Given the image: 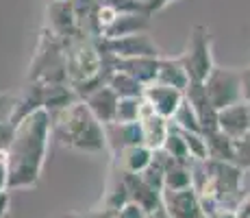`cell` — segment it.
<instances>
[{
	"label": "cell",
	"mask_w": 250,
	"mask_h": 218,
	"mask_svg": "<svg viewBox=\"0 0 250 218\" xmlns=\"http://www.w3.org/2000/svg\"><path fill=\"white\" fill-rule=\"evenodd\" d=\"M52 135L50 114L40 107L22 118L13 129V138L7 146L9 186L7 190H26L42 177Z\"/></svg>",
	"instance_id": "obj_1"
},
{
	"label": "cell",
	"mask_w": 250,
	"mask_h": 218,
	"mask_svg": "<svg viewBox=\"0 0 250 218\" xmlns=\"http://www.w3.org/2000/svg\"><path fill=\"white\" fill-rule=\"evenodd\" d=\"M244 168L218 159H191V186L209 216L235 212L244 198Z\"/></svg>",
	"instance_id": "obj_2"
},
{
	"label": "cell",
	"mask_w": 250,
	"mask_h": 218,
	"mask_svg": "<svg viewBox=\"0 0 250 218\" xmlns=\"http://www.w3.org/2000/svg\"><path fill=\"white\" fill-rule=\"evenodd\" d=\"M52 135L63 146L79 153H103L107 151V138H104V124L96 120V116L89 111L85 100L76 98L68 107L52 111Z\"/></svg>",
	"instance_id": "obj_3"
},
{
	"label": "cell",
	"mask_w": 250,
	"mask_h": 218,
	"mask_svg": "<svg viewBox=\"0 0 250 218\" xmlns=\"http://www.w3.org/2000/svg\"><path fill=\"white\" fill-rule=\"evenodd\" d=\"M65 76L79 98L107 81V68L96 37L76 33L65 42Z\"/></svg>",
	"instance_id": "obj_4"
},
{
	"label": "cell",
	"mask_w": 250,
	"mask_h": 218,
	"mask_svg": "<svg viewBox=\"0 0 250 218\" xmlns=\"http://www.w3.org/2000/svg\"><path fill=\"white\" fill-rule=\"evenodd\" d=\"M181 61L187 70L191 83H203L211 70H213V42H211V33L205 24H196L191 28L189 37H187V46L183 50Z\"/></svg>",
	"instance_id": "obj_5"
},
{
	"label": "cell",
	"mask_w": 250,
	"mask_h": 218,
	"mask_svg": "<svg viewBox=\"0 0 250 218\" xmlns=\"http://www.w3.org/2000/svg\"><path fill=\"white\" fill-rule=\"evenodd\" d=\"M205 92L209 96L211 105L215 109H224L229 105H235L242 100V87H239V70L235 68H220L213 66V70L203 81Z\"/></svg>",
	"instance_id": "obj_6"
},
{
	"label": "cell",
	"mask_w": 250,
	"mask_h": 218,
	"mask_svg": "<svg viewBox=\"0 0 250 218\" xmlns=\"http://www.w3.org/2000/svg\"><path fill=\"white\" fill-rule=\"evenodd\" d=\"M98 48L104 57L111 59H128V57H159V46L150 37V33H135V35H124L104 40L96 37Z\"/></svg>",
	"instance_id": "obj_7"
},
{
	"label": "cell",
	"mask_w": 250,
	"mask_h": 218,
	"mask_svg": "<svg viewBox=\"0 0 250 218\" xmlns=\"http://www.w3.org/2000/svg\"><path fill=\"white\" fill-rule=\"evenodd\" d=\"M137 124H139V131H142V144H146L150 151H161L163 142L167 138V131H170V120L157 114L144 100V96H142V105H139Z\"/></svg>",
	"instance_id": "obj_8"
},
{
	"label": "cell",
	"mask_w": 250,
	"mask_h": 218,
	"mask_svg": "<svg viewBox=\"0 0 250 218\" xmlns=\"http://www.w3.org/2000/svg\"><path fill=\"white\" fill-rule=\"evenodd\" d=\"M104 68L107 70H122L126 74H131L133 79H137L144 87L155 83L157 79V64H159V57H128V59H111V57H104Z\"/></svg>",
	"instance_id": "obj_9"
},
{
	"label": "cell",
	"mask_w": 250,
	"mask_h": 218,
	"mask_svg": "<svg viewBox=\"0 0 250 218\" xmlns=\"http://www.w3.org/2000/svg\"><path fill=\"white\" fill-rule=\"evenodd\" d=\"M142 96L159 116L172 120V116L176 114V109L181 107L183 98H185V92L174 90V87H167V85H161V83H150V85L144 87Z\"/></svg>",
	"instance_id": "obj_10"
},
{
	"label": "cell",
	"mask_w": 250,
	"mask_h": 218,
	"mask_svg": "<svg viewBox=\"0 0 250 218\" xmlns=\"http://www.w3.org/2000/svg\"><path fill=\"white\" fill-rule=\"evenodd\" d=\"M185 100L189 103V107L194 109L196 118H198L200 127H203V135L209 133V131L218 129V109L211 105L203 83H189L187 85Z\"/></svg>",
	"instance_id": "obj_11"
},
{
	"label": "cell",
	"mask_w": 250,
	"mask_h": 218,
	"mask_svg": "<svg viewBox=\"0 0 250 218\" xmlns=\"http://www.w3.org/2000/svg\"><path fill=\"white\" fill-rule=\"evenodd\" d=\"M46 28L63 42L72 40L76 33H81L72 2H48V26Z\"/></svg>",
	"instance_id": "obj_12"
},
{
	"label": "cell",
	"mask_w": 250,
	"mask_h": 218,
	"mask_svg": "<svg viewBox=\"0 0 250 218\" xmlns=\"http://www.w3.org/2000/svg\"><path fill=\"white\" fill-rule=\"evenodd\" d=\"M81 100H85V105L89 107V111L96 116V120L103 124H109L115 120V107H118V94L109 87L107 83L94 87Z\"/></svg>",
	"instance_id": "obj_13"
},
{
	"label": "cell",
	"mask_w": 250,
	"mask_h": 218,
	"mask_svg": "<svg viewBox=\"0 0 250 218\" xmlns=\"http://www.w3.org/2000/svg\"><path fill=\"white\" fill-rule=\"evenodd\" d=\"M152 28V16L144 11L135 13H118L115 20L103 31L104 40H113V37H124V35H135V33H150Z\"/></svg>",
	"instance_id": "obj_14"
},
{
	"label": "cell",
	"mask_w": 250,
	"mask_h": 218,
	"mask_svg": "<svg viewBox=\"0 0 250 218\" xmlns=\"http://www.w3.org/2000/svg\"><path fill=\"white\" fill-rule=\"evenodd\" d=\"M218 131L229 135L230 140H239L250 131L248 105L244 100L235 105H229L224 109H218Z\"/></svg>",
	"instance_id": "obj_15"
},
{
	"label": "cell",
	"mask_w": 250,
	"mask_h": 218,
	"mask_svg": "<svg viewBox=\"0 0 250 218\" xmlns=\"http://www.w3.org/2000/svg\"><path fill=\"white\" fill-rule=\"evenodd\" d=\"M122 179H124V183H126L128 201L139 205L144 212H152L161 205V192H157L155 188H150L139 174L122 172Z\"/></svg>",
	"instance_id": "obj_16"
},
{
	"label": "cell",
	"mask_w": 250,
	"mask_h": 218,
	"mask_svg": "<svg viewBox=\"0 0 250 218\" xmlns=\"http://www.w3.org/2000/svg\"><path fill=\"white\" fill-rule=\"evenodd\" d=\"M104 138L107 148L113 155L133 144H142V131L137 122H109L104 124Z\"/></svg>",
	"instance_id": "obj_17"
},
{
	"label": "cell",
	"mask_w": 250,
	"mask_h": 218,
	"mask_svg": "<svg viewBox=\"0 0 250 218\" xmlns=\"http://www.w3.org/2000/svg\"><path fill=\"white\" fill-rule=\"evenodd\" d=\"M155 83L174 87V90H181V92L187 90V85H189L191 81H189V76H187V70H185V66H183L181 57H163V55H159Z\"/></svg>",
	"instance_id": "obj_18"
},
{
	"label": "cell",
	"mask_w": 250,
	"mask_h": 218,
	"mask_svg": "<svg viewBox=\"0 0 250 218\" xmlns=\"http://www.w3.org/2000/svg\"><path fill=\"white\" fill-rule=\"evenodd\" d=\"M113 157H115V166H118L120 172L139 174L152 162L155 151H150L146 144H133V146H126V148H122V151H118Z\"/></svg>",
	"instance_id": "obj_19"
},
{
	"label": "cell",
	"mask_w": 250,
	"mask_h": 218,
	"mask_svg": "<svg viewBox=\"0 0 250 218\" xmlns=\"http://www.w3.org/2000/svg\"><path fill=\"white\" fill-rule=\"evenodd\" d=\"M189 186H191V162H176V159L166 155L163 190H183V188H189Z\"/></svg>",
	"instance_id": "obj_20"
},
{
	"label": "cell",
	"mask_w": 250,
	"mask_h": 218,
	"mask_svg": "<svg viewBox=\"0 0 250 218\" xmlns=\"http://www.w3.org/2000/svg\"><path fill=\"white\" fill-rule=\"evenodd\" d=\"M42 90H44V100H42V107H44L48 114L68 107L70 103H74V100L79 98V96H76V92L72 90L70 83L42 85Z\"/></svg>",
	"instance_id": "obj_21"
},
{
	"label": "cell",
	"mask_w": 250,
	"mask_h": 218,
	"mask_svg": "<svg viewBox=\"0 0 250 218\" xmlns=\"http://www.w3.org/2000/svg\"><path fill=\"white\" fill-rule=\"evenodd\" d=\"M111 90L118 94V98H139L144 94V85L137 79L122 70H107V81H104Z\"/></svg>",
	"instance_id": "obj_22"
},
{
	"label": "cell",
	"mask_w": 250,
	"mask_h": 218,
	"mask_svg": "<svg viewBox=\"0 0 250 218\" xmlns=\"http://www.w3.org/2000/svg\"><path fill=\"white\" fill-rule=\"evenodd\" d=\"M205 140H207L209 159L235 164V140H230L229 135H224L222 131H218V129L205 133Z\"/></svg>",
	"instance_id": "obj_23"
},
{
	"label": "cell",
	"mask_w": 250,
	"mask_h": 218,
	"mask_svg": "<svg viewBox=\"0 0 250 218\" xmlns=\"http://www.w3.org/2000/svg\"><path fill=\"white\" fill-rule=\"evenodd\" d=\"M128 203V192H126V183L122 179V172L109 183L107 192H104V198H103V205L111 207V210H120L122 205Z\"/></svg>",
	"instance_id": "obj_24"
},
{
	"label": "cell",
	"mask_w": 250,
	"mask_h": 218,
	"mask_svg": "<svg viewBox=\"0 0 250 218\" xmlns=\"http://www.w3.org/2000/svg\"><path fill=\"white\" fill-rule=\"evenodd\" d=\"M170 122L174 124L176 129H183V131H194V133H203V127H200V122H198V118H196L194 109L189 107V103H187L185 98H183L181 107L176 109V114L172 116Z\"/></svg>",
	"instance_id": "obj_25"
},
{
	"label": "cell",
	"mask_w": 250,
	"mask_h": 218,
	"mask_svg": "<svg viewBox=\"0 0 250 218\" xmlns=\"http://www.w3.org/2000/svg\"><path fill=\"white\" fill-rule=\"evenodd\" d=\"M183 140L187 144V153L191 159H209V151H207V140L203 133H194V131H183Z\"/></svg>",
	"instance_id": "obj_26"
},
{
	"label": "cell",
	"mask_w": 250,
	"mask_h": 218,
	"mask_svg": "<svg viewBox=\"0 0 250 218\" xmlns=\"http://www.w3.org/2000/svg\"><path fill=\"white\" fill-rule=\"evenodd\" d=\"M139 105H142V96H139V98H120L118 107H115L113 122H137Z\"/></svg>",
	"instance_id": "obj_27"
},
{
	"label": "cell",
	"mask_w": 250,
	"mask_h": 218,
	"mask_svg": "<svg viewBox=\"0 0 250 218\" xmlns=\"http://www.w3.org/2000/svg\"><path fill=\"white\" fill-rule=\"evenodd\" d=\"M235 164L244 170H250V131L235 140Z\"/></svg>",
	"instance_id": "obj_28"
},
{
	"label": "cell",
	"mask_w": 250,
	"mask_h": 218,
	"mask_svg": "<svg viewBox=\"0 0 250 218\" xmlns=\"http://www.w3.org/2000/svg\"><path fill=\"white\" fill-rule=\"evenodd\" d=\"M13 124L9 122V120H0V151H7L9 142H11L13 138Z\"/></svg>",
	"instance_id": "obj_29"
},
{
	"label": "cell",
	"mask_w": 250,
	"mask_h": 218,
	"mask_svg": "<svg viewBox=\"0 0 250 218\" xmlns=\"http://www.w3.org/2000/svg\"><path fill=\"white\" fill-rule=\"evenodd\" d=\"M144 216H146V212H144L139 205H135V203H131V201L118 210V218H144Z\"/></svg>",
	"instance_id": "obj_30"
},
{
	"label": "cell",
	"mask_w": 250,
	"mask_h": 218,
	"mask_svg": "<svg viewBox=\"0 0 250 218\" xmlns=\"http://www.w3.org/2000/svg\"><path fill=\"white\" fill-rule=\"evenodd\" d=\"M239 87H242V100L250 103V66L239 70Z\"/></svg>",
	"instance_id": "obj_31"
},
{
	"label": "cell",
	"mask_w": 250,
	"mask_h": 218,
	"mask_svg": "<svg viewBox=\"0 0 250 218\" xmlns=\"http://www.w3.org/2000/svg\"><path fill=\"white\" fill-rule=\"evenodd\" d=\"M13 103H16V96H9V94H2V92H0V120H9Z\"/></svg>",
	"instance_id": "obj_32"
},
{
	"label": "cell",
	"mask_w": 250,
	"mask_h": 218,
	"mask_svg": "<svg viewBox=\"0 0 250 218\" xmlns=\"http://www.w3.org/2000/svg\"><path fill=\"white\" fill-rule=\"evenodd\" d=\"M9 186V166H7V151H0V190H7Z\"/></svg>",
	"instance_id": "obj_33"
},
{
	"label": "cell",
	"mask_w": 250,
	"mask_h": 218,
	"mask_svg": "<svg viewBox=\"0 0 250 218\" xmlns=\"http://www.w3.org/2000/svg\"><path fill=\"white\" fill-rule=\"evenodd\" d=\"M85 218H118V210H111V207L103 205V207H96L85 214Z\"/></svg>",
	"instance_id": "obj_34"
},
{
	"label": "cell",
	"mask_w": 250,
	"mask_h": 218,
	"mask_svg": "<svg viewBox=\"0 0 250 218\" xmlns=\"http://www.w3.org/2000/svg\"><path fill=\"white\" fill-rule=\"evenodd\" d=\"M170 2H174V0H148V4H146V11L150 13V16H155V13L163 11V9H166Z\"/></svg>",
	"instance_id": "obj_35"
},
{
	"label": "cell",
	"mask_w": 250,
	"mask_h": 218,
	"mask_svg": "<svg viewBox=\"0 0 250 218\" xmlns=\"http://www.w3.org/2000/svg\"><path fill=\"white\" fill-rule=\"evenodd\" d=\"M9 205H11V194H9V190H0V218H7Z\"/></svg>",
	"instance_id": "obj_36"
},
{
	"label": "cell",
	"mask_w": 250,
	"mask_h": 218,
	"mask_svg": "<svg viewBox=\"0 0 250 218\" xmlns=\"http://www.w3.org/2000/svg\"><path fill=\"white\" fill-rule=\"evenodd\" d=\"M144 218H172L170 214H167V212H166V207H163V205H159V207H157V210H152V212H146V216H144Z\"/></svg>",
	"instance_id": "obj_37"
},
{
	"label": "cell",
	"mask_w": 250,
	"mask_h": 218,
	"mask_svg": "<svg viewBox=\"0 0 250 218\" xmlns=\"http://www.w3.org/2000/svg\"><path fill=\"white\" fill-rule=\"evenodd\" d=\"M57 218H85V214H79V212H63V214H59Z\"/></svg>",
	"instance_id": "obj_38"
},
{
	"label": "cell",
	"mask_w": 250,
	"mask_h": 218,
	"mask_svg": "<svg viewBox=\"0 0 250 218\" xmlns=\"http://www.w3.org/2000/svg\"><path fill=\"white\" fill-rule=\"evenodd\" d=\"M48 2H72V0H48Z\"/></svg>",
	"instance_id": "obj_39"
},
{
	"label": "cell",
	"mask_w": 250,
	"mask_h": 218,
	"mask_svg": "<svg viewBox=\"0 0 250 218\" xmlns=\"http://www.w3.org/2000/svg\"><path fill=\"white\" fill-rule=\"evenodd\" d=\"M137 2H142V4H144V7H146V4H148V0H137Z\"/></svg>",
	"instance_id": "obj_40"
},
{
	"label": "cell",
	"mask_w": 250,
	"mask_h": 218,
	"mask_svg": "<svg viewBox=\"0 0 250 218\" xmlns=\"http://www.w3.org/2000/svg\"><path fill=\"white\" fill-rule=\"evenodd\" d=\"M248 105V118H250V103H246Z\"/></svg>",
	"instance_id": "obj_41"
}]
</instances>
